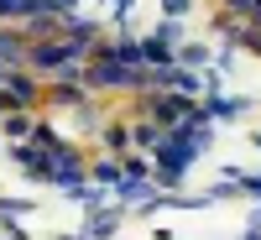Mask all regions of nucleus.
<instances>
[{
	"label": "nucleus",
	"mask_w": 261,
	"mask_h": 240,
	"mask_svg": "<svg viewBox=\"0 0 261 240\" xmlns=\"http://www.w3.org/2000/svg\"><path fill=\"white\" fill-rule=\"evenodd\" d=\"M151 157H157V167H162V178H167V183H178V172H183L193 157H199V151L188 146V136H183V130H172V136H167L157 151H151Z\"/></svg>",
	"instance_id": "obj_1"
},
{
	"label": "nucleus",
	"mask_w": 261,
	"mask_h": 240,
	"mask_svg": "<svg viewBox=\"0 0 261 240\" xmlns=\"http://www.w3.org/2000/svg\"><path fill=\"white\" fill-rule=\"evenodd\" d=\"M32 63L47 73H79V52L68 47V42H37L32 47Z\"/></svg>",
	"instance_id": "obj_2"
},
{
	"label": "nucleus",
	"mask_w": 261,
	"mask_h": 240,
	"mask_svg": "<svg viewBox=\"0 0 261 240\" xmlns=\"http://www.w3.org/2000/svg\"><path fill=\"white\" fill-rule=\"evenodd\" d=\"M99 89H115V84H141V68H125V63L110 52V47H99V63H94V73H89Z\"/></svg>",
	"instance_id": "obj_3"
},
{
	"label": "nucleus",
	"mask_w": 261,
	"mask_h": 240,
	"mask_svg": "<svg viewBox=\"0 0 261 240\" xmlns=\"http://www.w3.org/2000/svg\"><path fill=\"white\" fill-rule=\"evenodd\" d=\"M146 110L157 115V130H167V125H188V120H193V99H183V94H162V99H151Z\"/></svg>",
	"instance_id": "obj_4"
},
{
	"label": "nucleus",
	"mask_w": 261,
	"mask_h": 240,
	"mask_svg": "<svg viewBox=\"0 0 261 240\" xmlns=\"http://www.w3.org/2000/svg\"><path fill=\"white\" fill-rule=\"evenodd\" d=\"M6 99H27V104H32V99H37V84L21 78V73H11V78H6Z\"/></svg>",
	"instance_id": "obj_5"
},
{
	"label": "nucleus",
	"mask_w": 261,
	"mask_h": 240,
	"mask_svg": "<svg viewBox=\"0 0 261 240\" xmlns=\"http://www.w3.org/2000/svg\"><path fill=\"white\" fill-rule=\"evenodd\" d=\"M115 225H120L115 209H110V214H94V220H89V235H115Z\"/></svg>",
	"instance_id": "obj_6"
},
{
	"label": "nucleus",
	"mask_w": 261,
	"mask_h": 240,
	"mask_svg": "<svg viewBox=\"0 0 261 240\" xmlns=\"http://www.w3.org/2000/svg\"><path fill=\"white\" fill-rule=\"evenodd\" d=\"M94 178H99V183H110V188H120V178H125V172H120L115 162H99V167H94Z\"/></svg>",
	"instance_id": "obj_7"
},
{
	"label": "nucleus",
	"mask_w": 261,
	"mask_h": 240,
	"mask_svg": "<svg viewBox=\"0 0 261 240\" xmlns=\"http://www.w3.org/2000/svg\"><path fill=\"white\" fill-rule=\"evenodd\" d=\"M27 47H21V37H11V32H0V58H21Z\"/></svg>",
	"instance_id": "obj_8"
},
{
	"label": "nucleus",
	"mask_w": 261,
	"mask_h": 240,
	"mask_svg": "<svg viewBox=\"0 0 261 240\" xmlns=\"http://www.w3.org/2000/svg\"><path fill=\"white\" fill-rule=\"evenodd\" d=\"M27 130H32L27 115H6V136H27Z\"/></svg>",
	"instance_id": "obj_9"
},
{
	"label": "nucleus",
	"mask_w": 261,
	"mask_h": 240,
	"mask_svg": "<svg viewBox=\"0 0 261 240\" xmlns=\"http://www.w3.org/2000/svg\"><path fill=\"white\" fill-rule=\"evenodd\" d=\"M183 63H193V68H199V63H209V47H183Z\"/></svg>",
	"instance_id": "obj_10"
},
{
	"label": "nucleus",
	"mask_w": 261,
	"mask_h": 240,
	"mask_svg": "<svg viewBox=\"0 0 261 240\" xmlns=\"http://www.w3.org/2000/svg\"><path fill=\"white\" fill-rule=\"evenodd\" d=\"M167 11H172V16H183V11H188V0H167Z\"/></svg>",
	"instance_id": "obj_11"
},
{
	"label": "nucleus",
	"mask_w": 261,
	"mask_h": 240,
	"mask_svg": "<svg viewBox=\"0 0 261 240\" xmlns=\"http://www.w3.org/2000/svg\"><path fill=\"white\" fill-rule=\"evenodd\" d=\"M0 78H6V68H0Z\"/></svg>",
	"instance_id": "obj_12"
}]
</instances>
